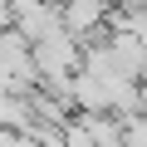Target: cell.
I'll use <instances>...</instances> for the list:
<instances>
[{"instance_id": "6da1fadb", "label": "cell", "mask_w": 147, "mask_h": 147, "mask_svg": "<svg viewBox=\"0 0 147 147\" xmlns=\"http://www.w3.org/2000/svg\"><path fill=\"white\" fill-rule=\"evenodd\" d=\"M113 10H118V0H59L64 30L79 34V39H98L113 25Z\"/></svg>"}]
</instances>
